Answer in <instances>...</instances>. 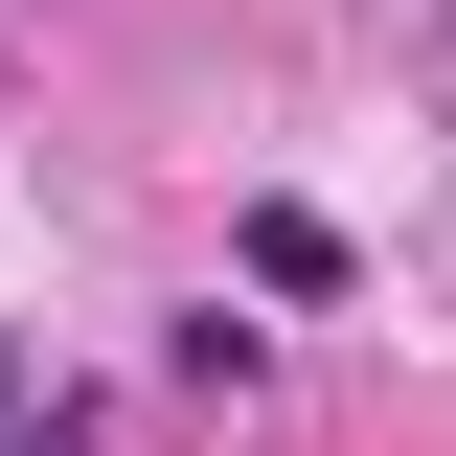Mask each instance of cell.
I'll return each instance as SVG.
<instances>
[{
	"mask_svg": "<svg viewBox=\"0 0 456 456\" xmlns=\"http://www.w3.org/2000/svg\"><path fill=\"white\" fill-rule=\"evenodd\" d=\"M0 411H23V342H0Z\"/></svg>",
	"mask_w": 456,
	"mask_h": 456,
	"instance_id": "3957f363",
	"label": "cell"
},
{
	"mask_svg": "<svg viewBox=\"0 0 456 456\" xmlns=\"http://www.w3.org/2000/svg\"><path fill=\"white\" fill-rule=\"evenodd\" d=\"M0 456H92V411H23V434H0Z\"/></svg>",
	"mask_w": 456,
	"mask_h": 456,
	"instance_id": "7a4b0ae2",
	"label": "cell"
},
{
	"mask_svg": "<svg viewBox=\"0 0 456 456\" xmlns=\"http://www.w3.org/2000/svg\"><path fill=\"white\" fill-rule=\"evenodd\" d=\"M251 297H342V228L320 206H251Z\"/></svg>",
	"mask_w": 456,
	"mask_h": 456,
	"instance_id": "6da1fadb",
	"label": "cell"
}]
</instances>
